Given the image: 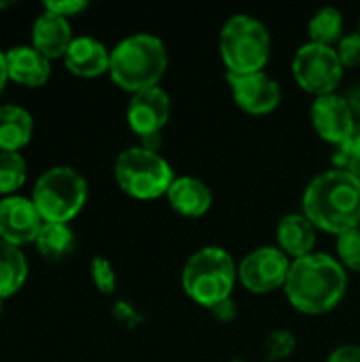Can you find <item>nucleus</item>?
<instances>
[{
  "instance_id": "f257e3e1",
  "label": "nucleus",
  "mask_w": 360,
  "mask_h": 362,
  "mask_svg": "<svg viewBox=\"0 0 360 362\" xmlns=\"http://www.w3.org/2000/svg\"><path fill=\"white\" fill-rule=\"evenodd\" d=\"M348 288L346 267L331 255L312 252L295 259L284 284L286 299L301 314L318 316L339 305Z\"/></svg>"
},
{
  "instance_id": "f03ea898",
  "label": "nucleus",
  "mask_w": 360,
  "mask_h": 362,
  "mask_svg": "<svg viewBox=\"0 0 360 362\" xmlns=\"http://www.w3.org/2000/svg\"><path fill=\"white\" fill-rule=\"evenodd\" d=\"M303 214L335 235L360 227V178L344 170L316 176L303 193Z\"/></svg>"
},
{
  "instance_id": "7ed1b4c3",
  "label": "nucleus",
  "mask_w": 360,
  "mask_h": 362,
  "mask_svg": "<svg viewBox=\"0 0 360 362\" xmlns=\"http://www.w3.org/2000/svg\"><path fill=\"white\" fill-rule=\"evenodd\" d=\"M168 68V51L155 34H132L110 51L108 74L112 83L132 95L151 87H159Z\"/></svg>"
},
{
  "instance_id": "20e7f679",
  "label": "nucleus",
  "mask_w": 360,
  "mask_h": 362,
  "mask_svg": "<svg viewBox=\"0 0 360 362\" xmlns=\"http://www.w3.org/2000/svg\"><path fill=\"white\" fill-rule=\"evenodd\" d=\"M238 280V265L233 257L219 246L199 248L182 269V291L189 299L204 308H214L231 299Z\"/></svg>"
},
{
  "instance_id": "39448f33",
  "label": "nucleus",
  "mask_w": 360,
  "mask_h": 362,
  "mask_svg": "<svg viewBox=\"0 0 360 362\" xmlns=\"http://www.w3.org/2000/svg\"><path fill=\"white\" fill-rule=\"evenodd\" d=\"M87 195L89 187L85 176L70 165L45 170L32 187V202L45 223L68 225L83 210Z\"/></svg>"
},
{
  "instance_id": "423d86ee",
  "label": "nucleus",
  "mask_w": 360,
  "mask_h": 362,
  "mask_svg": "<svg viewBox=\"0 0 360 362\" xmlns=\"http://www.w3.org/2000/svg\"><path fill=\"white\" fill-rule=\"evenodd\" d=\"M221 57L227 74L263 72L272 53L267 28L250 15H233L221 30Z\"/></svg>"
},
{
  "instance_id": "0eeeda50",
  "label": "nucleus",
  "mask_w": 360,
  "mask_h": 362,
  "mask_svg": "<svg viewBox=\"0 0 360 362\" xmlns=\"http://www.w3.org/2000/svg\"><path fill=\"white\" fill-rule=\"evenodd\" d=\"M115 180L119 189L134 199H157L168 195L176 176L159 151L132 146L117 157Z\"/></svg>"
},
{
  "instance_id": "6e6552de",
  "label": "nucleus",
  "mask_w": 360,
  "mask_h": 362,
  "mask_svg": "<svg viewBox=\"0 0 360 362\" xmlns=\"http://www.w3.org/2000/svg\"><path fill=\"white\" fill-rule=\"evenodd\" d=\"M293 76L303 91L320 98L335 93L344 78V64L335 47L306 42L293 57Z\"/></svg>"
},
{
  "instance_id": "1a4fd4ad",
  "label": "nucleus",
  "mask_w": 360,
  "mask_h": 362,
  "mask_svg": "<svg viewBox=\"0 0 360 362\" xmlns=\"http://www.w3.org/2000/svg\"><path fill=\"white\" fill-rule=\"evenodd\" d=\"M291 259L276 246H261L244 257L238 267V278L246 291L255 295H267L272 291L284 288Z\"/></svg>"
},
{
  "instance_id": "9d476101",
  "label": "nucleus",
  "mask_w": 360,
  "mask_h": 362,
  "mask_svg": "<svg viewBox=\"0 0 360 362\" xmlns=\"http://www.w3.org/2000/svg\"><path fill=\"white\" fill-rule=\"evenodd\" d=\"M172 102L170 95L161 87H151L132 95L127 104V123L129 129L142 138V146L157 151L159 132L166 127L170 119Z\"/></svg>"
},
{
  "instance_id": "9b49d317",
  "label": "nucleus",
  "mask_w": 360,
  "mask_h": 362,
  "mask_svg": "<svg viewBox=\"0 0 360 362\" xmlns=\"http://www.w3.org/2000/svg\"><path fill=\"white\" fill-rule=\"evenodd\" d=\"M310 117L316 134L337 148L346 144L359 127L348 100L337 93L316 98L310 108Z\"/></svg>"
},
{
  "instance_id": "f8f14e48",
  "label": "nucleus",
  "mask_w": 360,
  "mask_h": 362,
  "mask_svg": "<svg viewBox=\"0 0 360 362\" xmlns=\"http://www.w3.org/2000/svg\"><path fill=\"white\" fill-rule=\"evenodd\" d=\"M45 221L38 214L32 197L11 195L0 199V240L21 248L34 244Z\"/></svg>"
},
{
  "instance_id": "ddd939ff",
  "label": "nucleus",
  "mask_w": 360,
  "mask_h": 362,
  "mask_svg": "<svg viewBox=\"0 0 360 362\" xmlns=\"http://www.w3.org/2000/svg\"><path fill=\"white\" fill-rule=\"evenodd\" d=\"M236 104L250 115H267L278 108L282 89L276 78L265 72L252 74H227Z\"/></svg>"
},
{
  "instance_id": "4468645a",
  "label": "nucleus",
  "mask_w": 360,
  "mask_h": 362,
  "mask_svg": "<svg viewBox=\"0 0 360 362\" xmlns=\"http://www.w3.org/2000/svg\"><path fill=\"white\" fill-rule=\"evenodd\" d=\"M72 40V25L66 17L42 11L32 23V47L49 59H64Z\"/></svg>"
},
{
  "instance_id": "2eb2a0df",
  "label": "nucleus",
  "mask_w": 360,
  "mask_h": 362,
  "mask_svg": "<svg viewBox=\"0 0 360 362\" xmlns=\"http://www.w3.org/2000/svg\"><path fill=\"white\" fill-rule=\"evenodd\" d=\"M8 78L23 87H42L51 76V59L32 45H17L6 51Z\"/></svg>"
},
{
  "instance_id": "dca6fc26",
  "label": "nucleus",
  "mask_w": 360,
  "mask_h": 362,
  "mask_svg": "<svg viewBox=\"0 0 360 362\" xmlns=\"http://www.w3.org/2000/svg\"><path fill=\"white\" fill-rule=\"evenodd\" d=\"M66 68L83 78H93L110 68V51L104 42L93 36H74L72 45L64 55Z\"/></svg>"
},
{
  "instance_id": "f3484780",
  "label": "nucleus",
  "mask_w": 360,
  "mask_h": 362,
  "mask_svg": "<svg viewBox=\"0 0 360 362\" xmlns=\"http://www.w3.org/2000/svg\"><path fill=\"white\" fill-rule=\"evenodd\" d=\"M168 202L170 206L182 214V216H189V218H199L204 216L210 206H212V191L210 187L195 178V176H178L170 191H168Z\"/></svg>"
},
{
  "instance_id": "a211bd4d",
  "label": "nucleus",
  "mask_w": 360,
  "mask_h": 362,
  "mask_svg": "<svg viewBox=\"0 0 360 362\" xmlns=\"http://www.w3.org/2000/svg\"><path fill=\"white\" fill-rule=\"evenodd\" d=\"M276 235L280 244L278 248L286 257H293V261L312 255L314 244H316V227L303 212L282 216L278 223Z\"/></svg>"
},
{
  "instance_id": "6ab92c4d",
  "label": "nucleus",
  "mask_w": 360,
  "mask_h": 362,
  "mask_svg": "<svg viewBox=\"0 0 360 362\" xmlns=\"http://www.w3.org/2000/svg\"><path fill=\"white\" fill-rule=\"evenodd\" d=\"M34 132L32 115L17 104H0V153H19Z\"/></svg>"
},
{
  "instance_id": "aec40b11",
  "label": "nucleus",
  "mask_w": 360,
  "mask_h": 362,
  "mask_svg": "<svg viewBox=\"0 0 360 362\" xmlns=\"http://www.w3.org/2000/svg\"><path fill=\"white\" fill-rule=\"evenodd\" d=\"M28 278V259L21 248L0 240V297H13Z\"/></svg>"
},
{
  "instance_id": "412c9836",
  "label": "nucleus",
  "mask_w": 360,
  "mask_h": 362,
  "mask_svg": "<svg viewBox=\"0 0 360 362\" xmlns=\"http://www.w3.org/2000/svg\"><path fill=\"white\" fill-rule=\"evenodd\" d=\"M38 255L47 261H62L66 259L74 248V231L70 225L62 223H45L36 242H34Z\"/></svg>"
},
{
  "instance_id": "4be33fe9",
  "label": "nucleus",
  "mask_w": 360,
  "mask_h": 362,
  "mask_svg": "<svg viewBox=\"0 0 360 362\" xmlns=\"http://www.w3.org/2000/svg\"><path fill=\"white\" fill-rule=\"evenodd\" d=\"M312 42H320V45H329L333 47V42H339L344 36V13L335 6H323L314 13V17L308 23Z\"/></svg>"
},
{
  "instance_id": "5701e85b",
  "label": "nucleus",
  "mask_w": 360,
  "mask_h": 362,
  "mask_svg": "<svg viewBox=\"0 0 360 362\" xmlns=\"http://www.w3.org/2000/svg\"><path fill=\"white\" fill-rule=\"evenodd\" d=\"M28 176V163L21 153H0V195L11 197L19 191Z\"/></svg>"
},
{
  "instance_id": "b1692460",
  "label": "nucleus",
  "mask_w": 360,
  "mask_h": 362,
  "mask_svg": "<svg viewBox=\"0 0 360 362\" xmlns=\"http://www.w3.org/2000/svg\"><path fill=\"white\" fill-rule=\"evenodd\" d=\"M337 261L352 272H360V227L337 235Z\"/></svg>"
},
{
  "instance_id": "393cba45",
  "label": "nucleus",
  "mask_w": 360,
  "mask_h": 362,
  "mask_svg": "<svg viewBox=\"0 0 360 362\" xmlns=\"http://www.w3.org/2000/svg\"><path fill=\"white\" fill-rule=\"evenodd\" d=\"M333 163H335V170H344L360 178V125L352 134V138L337 148Z\"/></svg>"
},
{
  "instance_id": "a878e982",
  "label": "nucleus",
  "mask_w": 360,
  "mask_h": 362,
  "mask_svg": "<svg viewBox=\"0 0 360 362\" xmlns=\"http://www.w3.org/2000/svg\"><path fill=\"white\" fill-rule=\"evenodd\" d=\"M91 280L95 284V288L104 295H110L115 293L117 288V274L110 265L108 259L104 257H95L91 259Z\"/></svg>"
},
{
  "instance_id": "bb28decb",
  "label": "nucleus",
  "mask_w": 360,
  "mask_h": 362,
  "mask_svg": "<svg viewBox=\"0 0 360 362\" xmlns=\"http://www.w3.org/2000/svg\"><path fill=\"white\" fill-rule=\"evenodd\" d=\"M295 350V337L289 331H274L267 339V356L274 361L286 358Z\"/></svg>"
},
{
  "instance_id": "cd10ccee",
  "label": "nucleus",
  "mask_w": 360,
  "mask_h": 362,
  "mask_svg": "<svg viewBox=\"0 0 360 362\" xmlns=\"http://www.w3.org/2000/svg\"><path fill=\"white\" fill-rule=\"evenodd\" d=\"M337 55H339L342 64L348 66V68L360 66V32L346 34L337 42Z\"/></svg>"
},
{
  "instance_id": "c85d7f7f",
  "label": "nucleus",
  "mask_w": 360,
  "mask_h": 362,
  "mask_svg": "<svg viewBox=\"0 0 360 362\" xmlns=\"http://www.w3.org/2000/svg\"><path fill=\"white\" fill-rule=\"evenodd\" d=\"M87 8V0H47L45 2V11L55 13L59 17H72L79 15Z\"/></svg>"
},
{
  "instance_id": "c756f323",
  "label": "nucleus",
  "mask_w": 360,
  "mask_h": 362,
  "mask_svg": "<svg viewBox=\"0 0 360 362\" xmlns=\"http://www.w3.org/2000/svg\"><path fill=\"white\" fill-rule=\"evenodd\" d=\"M112 316L119 325H123L125 329H134L142 322V316L134 310L132 303L127 301H117L115 308H112Z\"/></svg>"
},
{
  "instance_id": "7c9ffc66",
  "label": "nucleus",
  "mask_w": 360,
  "mask_h": 362,
  "mask_svg": "<svg viewBox=\"0 0 360 362\" xmlns=\"http://www.w3.org/2000/svg\"><path fill=\"white\" fill-rule=\"evenodd\" d=\"M210 312H212V316H214L216 320H221V322H231V320L238 316V310H236L233 299H225V301H221V303H219V305H214Z\"/></svg>"
},
{
  "instance_id": "2f4dec72",
  "label": "nucleus",
  "mask_w": 360,
  "mask_h": 362,
  "mask_svg": "<svg viewBox=\"0 0 360 362\" xmlns=\"http://www.w3.org/2000/svg\"><path fill=\"white\" fill-rule=\"evenodd\" d=\"M329 362H360V346H342L333 350L329 356Z\"/></svg>"
},
{
  "instance_id": "473e14b6",
  "label": "nucleus",
  "mask_w": 360,
  "mask_h": 362,
  "mask_svg": "<svg viewBox=\"0 0 360 362\" xmlns=\"http://www.w3.org/2000/svg\"><path fill=\"white\" fill-rule=\"evenodd\" d=\"M346 100H348V104H350V108H352V112H354V119H356V125H360V87L356 89H352L348 95H344Z\"/></svg>"
},
{
  "instance_id": "72a5a7b5",
  "label": "nucleus",
  "mask_w": 360,
  "mask_h": 362,
  "mask_svg": "<svg viewBox=\"0 0 360 362\" xmlns=\"http://www.w3.org/2000/svg\"><path fill=\"white\" fill-rule=\"evenodd\" d=\"M6 81H8V72H6V51L0 49V93L4 91Z\"/></svg>"
},
{
  "instance_id": "f704fd0d",
  "label": "nucleus",
  "mask_w": 360,
  "mask_h": 362,
  "mask_svg": "<svg viewBox=\"0 0 360 362\" xmlns=\"http://www.w3.org/2000/svg\"><path fill=\"white\" fill-rule=\"evenodd\" d=\"M11 4H13L11 0H0V8H8Z\"/></svg>"
},
{
  "instance_id": "c9c22d12",
  "label": "nucleus",
  "mask_w": 360,
  "mask_h": 362,
  "mask_svg": "<svg viewBox=\"0 0 360 362\" xmlns=\"http://www.w3.org/2000/svg\"><path fill=\"white\" fill-rule=\"evenodd\" d=\"M2 308H4V299L0 297V314H2Z\"/></svg>"
},
{
  "instance_id": "e433bc0d",
  "label": "nucleus",
  "mask_w": 360,
  "mask_h": 362,
  "mask_svg": "<svg viewBox=\"0 0 360 362\" xmlns=\"http://www.w3.org/2000/svg\"><path fill=\"white\" fill-rule=\"evenodd\" d=\"M359 32H360V28H359Z\"/></svg>"
}]
</instances>
